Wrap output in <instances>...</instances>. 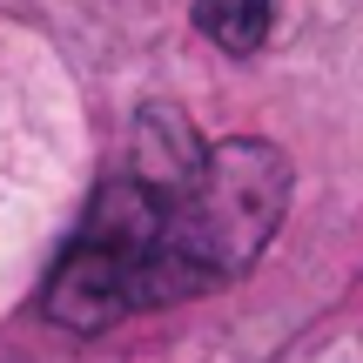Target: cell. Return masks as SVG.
<instances>
[{
	"mask_svg": "<svg viewBox=\"0 0 363 363\" xmlns=\"http://www.w3.org/2000/svg\"><path fill=\"white\" fill-rule=\"evenodd\" d=\"M289 208V162L269 142L195 135L182 108H142L128 148L94 182L88 216L40 283V316L61 330L121 323L195 303L256 269Z\"/></svg>",
	"mask_w": 363,
	"mask_h": 363,
	"instance_id": "obj_1",
	"label": "cell"
},
{
	"mask_svg": "<svg viewBox=\"0 0 363 363\" xmlns=\"http://www.w3.org/2000/svg\"><path fill=\"white\" fill-rule=\"evenodd\" d=\"M195 27L222 54H256L276 27V0H195Z\"/></svg>",
	"mask_w": 363,
	"mask_h": 363,
	"instance_id": "obj_2",
	"label": "cell"
}]
</instances>
